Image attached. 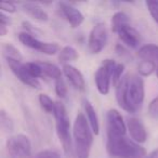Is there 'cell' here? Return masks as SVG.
Listing matches in <instances>:
<instances>
[{
	"mask_svg": "<svg viewBox=\"0 0 158 158\" xmlns=\"http://www.w3.org/2000/svg\"><path fill=\"white\" fill-rule=\"evenodd\" d=\"M144 80L138 75H125L116 86L118 105L128 113H136L144 101Z\"/></svg>",
	"mask_w": 158,
	"mask_h": 158,
	"instance_id": "1",
	"label": "cell"
},
{
	"mask_svg": "<svg viewBox=\"0 0 158 158\" xmlns=\"http://www.w3.org/2000/svg\"><path fill=\"white\" fill-rule=\"evenodd\" d=\"M93 131L84 113H78L74 121L73 135H74L75 153L77 158H89L93 144Z\"/></svg>",
	"mask_w": 158,
	"mask_h": 158,
	"instance_id": "2",
	"label": "cell"
},
{
	"mask_svg": "<svg viewBox=\"0 0 158 158\" xmlns=\"http://www.w3.org/2000/svg\"><path fill=\"white\" fill-rule=\"evenodd\" d=\"M106 151L108 155L116 158H142L145 149L132 139L123 136H107Z\"/></svg>",
	"mask_w": 158,
	"mask_h": 158,
	"instance_id": "3",
	"label": "cell"
},
{
	"mask_svg": "<svg viewBox=\"0 0 158 158\" xmlns=\"http://www.w3.org/2000/svg\"><path fill=\"white\" fill-rule=\"evenodd\" d=\"M55 119V129L56 134L61 142L65 154H70L72 152V136H70V123L68 118L67 110L61 102H56L55 112L53 114Z\"/></svg>",
	"mask_w": 158,
	"mask_h": 158,
	"instance_id": "4",
	"label": "cell"
},
{
	"mask_svg": "<svg viewBox=\"0 0 158 158\" xmlns=\"http://www.w3.org/2000/svg\"><path fill=\"white\" fill-rule=\"evenodd\" d=\"M117 63L114 60L106 59L102 62L101 66L97 69L94 74V81L97 89L101 94L106 95L110 92V86L112 81L113 73L115 70Z\"/></svg>",
	"mask_w": 158,
	"mask_h": 158,
	"instance_id": "5",
	"label": "cell"
},
{
	"mask_svg": "<svg viewBox=\"0 0 158 158\" xmlns=\"http://www.w3.org/2000/svg\"><path fill=\"white\" fill-rule=\"evenodd\" d=\"M6 147L11 158H28L31 154V140L25 134L10 136L7 140Z\"/></svg>",
	"mask_w": 158,
	"mask_h": 158,
	"instance_id": "6",
	"label": "cell"
},
{
	"mask_svg": "<svg viewBox=\"0 0 158 158\" xmlns=\"http://www.w3.org/2000/svg\"><path fill=\"white\" fill-rule=\"evenodd\" d=\"M107 42V29L105 24L97 23L92 27L88 39V48L92 54H99Z\"/></svg>",
	"mask_w": 158,
	"mask_h": 158,
	"instance_id": "7",
	"label": "cell"
},
{
	"mask_svg": "<svg viewBox=\"0 0 158 158\" xmlns=\"http://www.w3.org/2000/svg\"><path fill=\"white\" fill-rule=\"evenodd\" d=\"M107 120V136H123L127 133V123L123 121L121 114L112 108L106 115Z\"/></svg>",
	"mask_w": 158,
	"mask_h": 158,
	"instance_id": "8",
	"label": "cell"
},
{
	"mask_svg": "<svg viewBox=\"0 0 158 158\" xmlns=\"http://www.w3.org/2000/svg\"><path fill=\"white\" fill-rule=\"evenodd\" d=\"M7 64L10 67V69L12 70V73L18 77V79L20 81H22L24 85L31 87L34 89L40 88L39 79L34 78V77H31L26 72L24 63H22L21 61H15V60H7Z\"/></svg>",
	"mask_w": 158,
	"mask_h": 158,
	"instance_id": "9",
	"label": "cell"
},
{
	"mask_svg": "<svg viewBox=\"0 0 158 158\" xmlns=\"http://www.w3.org/2000/svg\"><path fill=\"white\" fill-rule=\"evenodd\" d=\"M57 7H59V11L61 13V15L69 23V25L73 28H76V27L80 26L84 23V14L77 8H75L72 3L61 1V2L57 3Z\"/></svg>",
	"mask_w": 158,
	"mask_h": 158,
	"instance_id": "10",
	"label": "cell"
},
{
	"mask_svg": "<svg viewBox=\"0 0 158 158\" xmlns=\"http://www.w3.org/2000/svg\"><path fill=\"white\" fill-rule=\"evenodd\" d=\"M127 129L129 131V134L131 139L136 142L138 144L145 143L147 139L146 128L143 125V123L138 118L130 117L127 119Z\"/></svg>",
	"mask_w": 158,
	"mask_h": 158,
	"instance_id": "11",
	"label": "cell"
},
{
	"mask_svg": "<svg viewBox=\"0 0 158 158\" xmlns=\"http://www.w3.org/2000/svg\"><path fill=\"white\" fill-rule=\"evenodd\" d=\"M63 73L69 81V84L75 89H77L78 91H84L86 89V81H85L84 75L78 68L70 64H67V65H63Z\"/></svg>",
	"mask_w": 158,
	"mask_h": 158,
	"instance_id": "12",
	"label": "cell"
},
{
	"mask_svg": "<svg viewBox=\"0 0 158 158\" xmlns=\"http://www.w3.org/2000/svg\"><path fill=\"white\" fill-rule=\"evenodd\" d=\"M117 35H118L119 39H120L126 46L129 47V48L135 49V48H138L139 44H140V41H141L140 34H139V31H136L135 28H133L130 24L123 26V28L117 33Z\"/></svg>",
	"mask_w": 158,
	"mask_h": 158,
	"instance_id": "13",
	"label": "cell"
},
{
	"mask_svg": "<svg viewBox=\"0 0 158 158\" xmlns=\"http://www.w3.org/2000/svg\"><path fill=\"white\" fill-rule=\"evenodd\" d=\"M138 55L141 60L149 61L158 67V46L156 44H145L138 51Z\"/></svg>",
	"mask_w": 158,
	"mask_h": 158,
	"instance_id": "14",
	"label": "cell"
},
{
	"mask_svg": "<svg viewBox=\"0 0 158 158\" xmlns=\"http://www.w3.org/2000/svg\"><path fill=\"white\" fill-rule=\"evenodd\" d=\"M84 108H85V114L88 119L89 123H90V127L92 129L93 133L95 135L100 133V123L99 118H98V114L95 112L93 105L88 101V100H85L84 101Z\"/></svg>",
	"mask_w": 158,
	"mask_h": 158,
	"instance_id": "15",
	"label": "cell"
},
{
	"mask_svg": "<svg viewBox=\"0 0 158 158\" xmlns=\"http://www.w3.org/2000/svg\"><path fill=\"white\" fill-rule=\"evenodd\" d=\"M22 8L25 12H27L29 15L33 16L36 20L41 21V22L48 21V19H49L48 13H47L39 5H37V3H33V2L22 3Z\"/></svg>",
	"mask_w": 158,
	"mask_h": 158,
	"instance_id": "16",
	"label": "cell"
},
{
	"mask_svg": "<svg viewBox=\"0 0 158 158\" xmlns=\"http://www.w3.org/2000/svg\"><path fill=\"white\" fill-rule=\"evenodd\" d=\"M18 37L21 44H23L24 46L28 47V48H31V49H34V50H37V51H39V52H41L44 42L38 40L35 36L31 35V34L26 33V31H22V33L19 34Z\"/></svg>",
	"mask_w": 158,
	"mask_h": 158,
	"instance_id": "17",
	"label": "cell"
},
{
	"mask_svg": "<svg viewBox=\"0 0 158 158\" xmlns=\"http://www.w3.org/2000/svg\"><path fill=\"white\" fill-rule=\"evenodd\" d=\"M79 57V54L75 48L70 46H66L61 49L59 53V62L63 65H67L70 62L76 61Z\"/></svg>",
	"mask_w": 158,
	"mask_h": 158,
	"instance_id": "18",
	"label": "cell"
},
{
	"mask_svg": "<svg viewBox=\"0 0 158 158\" xmlns=\"http://www.w3.org/2000/svg\"><path fill=\"white\" fill-rule=\"evenodd\" d=\"M38 64L41 67L44 77H49V78L53 79L54 81L62 78V72L56 65L49 63V62H38Z\"/></svg>",
	"mask_w": 158,
	"mask_h": 158,
	"instance_id": "19",
	"label": "cell"
},
{
	"mask_svg": "<svg viewBox=\"0 0 158 158\" xmlns=\"http://www.w3.org/2000/svg\"><path fill=\"white\" fill-rule=\"evenodd\" d=\"M130 24L129 16L125 12H117L112 16V31L117 34L123 26Z\"/></svg>",
	"mask_w": 158,
	"mask_h": 158,
	"instance_id": "20",
	"label": "cell"
},
{
	"mask_svg": "<svg viewBox=\"0 0 158 158\" xmlns=\"http://www.w3.org/2000/svg\"><path fill=\"white\" fill-rule=\"evenodd\" d=\"M39 100V104L41 106V108L47 113V114H54L55 112V105H56V102H54L48 94L46 93H41L38 97Z\"/></svg>",
	"mask_w": 158,
	"mask_h": 158,
	"instance_id": "21",
	"label": "cell"
},
{
	"mask_svg": "<svg viewBox=\"0 0 158 158\" xmlns=\"http://www.w3.org/2000/svg\"><path fill=\"white\" fill-rule=\"evenodd\" d=\"M2 52H3V55H5L6 60H15V61H21V62H22V60H23V56L20 53V51L14 46H12L11 44H3Z\"/></svg>",
	"mask_w": 158,
	"mask_h": 158,
	"instance_id": "22",
	"label": "cell"
},
{
	"mask_svg": "<svg viewBox=\"0 0 158 158\" xmlns=\"http://www.w3.org/2000/svg\"><path fill=\"white\" fill-rule=\"evenodd\" d=\"M156 70V65L149 61H145V60H141L138 64V72L141 76L143 77H148L153 74Z\"/></svg>",
	"mask_w": 158,
	"mask_h": 158,
	"instance_id": "23",
	"label": "cell"
},
{
	"mask_svg": "<svg viewBox=\"0 0 158 158\" xmlns=\"http://www.w3.org/2000/svg\"><path fill=\"white\" fill-rule=\"evenodd\" d=\"M0 125H1V129L7 133L12 132L14 129L13 120L5 110H1V112H0Z\"/></svg>",
	"mask_w": 158,
	"mask_h": 158,
	"instance_id": "24",
	"label": "cell"
},
{
	"mask_svg": "<svg viewBox=\"0 0 158 158\" xmlns=\"http://www.w3.org/2000/svg\"><path fill=\"white\" fill-rule=\"evenodd\" d=\"M24 66H25L26 72L28 73L31 77H34V78L39 79V78H41V77H44V73H42V69L39 66V64H38V62H27V63H24Z\"/></svg>",
	"mask_w": 158,
	"mask_h": 158,
	"instance_id": "25",
	"label": "cell"
},
{
	"mask_svg": "<svg viewBox=\"0 0 158 158\" xmlns=\"http://www.w3.org/2000/svg\"><path fill=\"white\" fill-rule=\"evenodd\" d=\"M54 88H55V93L59 98L61 99H64V98L67 95V87H66V84L64 81L63 77L54 81Z\"/></svg>",
	"mask_w": 158,
	"mask_h": 158,
	"instance_id": "26",
	"label": "cell"
},
{
	"mask_svg": "<svg viewBox=\"0 0 158 158\" xmlns=\"http://www.w3.org/2000/svg\"><path fill=\"white\" fill-rule=\"evenodd\" d=\"M60 51H61V49L56 42H44V46L41 49V53L47 55L56 54L57 52L60 53Z\"/></svg>",
	"mask_w": 158,
	"mask_h": 158,
	"instance_id": "27",
	"label": "cell"
},
{
	"mask_svg": "<svg viewBox=\"0 0 158 158\" xmlns=\"http://www.w3.org/2000/svg\"><path fill=\"white\" fill-rule=\"evenodd\" d=\"M123 70H125V65H123V63H117L114 73H113V77H112L113 84H114L115 86H117V85H118V82L120 81L121 78L123 77Z\"/></svg>",
	"mask_w": 158,
	"mask_h": 158,
	"instance_id": "28",
	"label": "cell"
},
{
	"mask_svg": "<svg viewBox=\"0 0 158 158\" xmlns=\"http://www.w3.org/2000/svg\"><path fill=\"white\" fill-rule=\"evenodd\" d=\"M34 158H61V154L53 149H42L38 152Z\"/></svg>",
	"mask_w": 158,
	"mask_h": 158,
	"instance_id": "29",
	"label": "cell"
},
{
	"mask_svg": "<svg viewBox=\"0 0 158 158\" xmlns=\"http://www.w3.org/2000/svg\"><path fill=\"white\" fill-rule=\"evenodd\" d=\"M146 7H147V10H148L149 14H151V16L153 18V20L158 24V2H155V1H147Z\"/></svg>",
	"mask_w": 158,
	"mask_h": 158,
	"instance_id": "30",
	"label": "cell"
},
{
	"mask_svg": "<svg viewBox=\"0 0 158 158\" xmlns=\"http://www.w3.org/2000/svg\"><path fill=\"white\" fill-rule=\"evenodd\" d=\"M148 115L153 119H158V95L154 98L148 105Z\"/></svg>",
	"mask_w": 158,
	"mask_h": 158,
	"instance_id": "31",
	"label": "cell"
},
{
	"mask_svg": "<svg viewBox=\"0 0 158 158\" xmlns=\"http://www.w3.org/2000/svg\"><path fill=\"white\" fill-rule=\"evenodd\" d=\"M0 8L2 10V12H7V13H14L16 11V7L14 3L12 2H2L0 5Z\"/></svg>",
	"mask_w": 158,
	"mask_h": 158,
	"instance_id": "32",
	"label": "cell"
},
{
	"mask_svg": "<svg viewBox=\"0 0 158 158\" xmlns=\"http://www.w3.org/2000/svg\"><path fill=\"white\" fill-rule=\"evenodd\" d=\"M22 25H23V27L25 28V31H26V33L31 34V35H33V36H34V34H35V35H37V34L40 33L39 29H37L36 27H34L29 22H26V21H24V22L22 23Z\"/></svg>",
	"mask_w": 158,
	"mask_h": 158,
	"instance_id": "33",
	"label": "cell"
},
{
	"mask_svg": "<svg viewBox=\"0 0 158 158\" xmlns=\"http://www.w3.org/2000/svg\"><path fill=\"white\" fill-rule=\"evenodd\" d=\"M9 24H10V19L8 18L3 12H1V13H0V26L8 27Z\"/></svg>",
	"mask_w": 158,
	"mask_h": 158,
	"instance_id": "34",
	"label": "cell"
},
{
	"mask_svg": "<svg viewBox=\"0 0 158 158\" xmlns=\"http://www.w3.org/2000/svg\"><path fill=\"white\" fill-rule=\"evenodd\" d=\"M146 158H158V148L152 151L151 153L146 156Z\"/></svg>",
	"mask_w": 158,
	"mask_h": 158,
	"instance_id": "35",
	"label": "cell"
},
{
	"mask_svg": "<svg viewBox=\"0 0 158 158\" xmlns=\"http://www.w3.org/2000/svg\"><path fill=\"white\" fill-rule=\"evenodd\" d=\"M156 74H157V77H158V67L156 68Z\"/></svg>",
	"mask_w": 158,
	"mask_h": 158,
	"instance_id": "36",
	"label": "cell"
}]
</instances>
